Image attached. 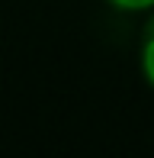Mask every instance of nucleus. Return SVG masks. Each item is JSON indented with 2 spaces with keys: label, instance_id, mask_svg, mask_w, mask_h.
<instances>
[{
  "label": "nucleus",
  "instance_id": "obj_1",
  "mask_svg": "<svg viewBox=\"0 0 154 158\" xmlns=\"http://www.w3.org/2000/svg\"><path fill=\"white\" fill-rule=\"evenodd\" d=\"M138 68H141L144 84L154 90V10H148V19L141 26V39H138Z\"/></svg>",
  "mask_w": 154,
  "mask_h": 158
},
{
  "label": "nucleus",
  "instance_id": "obj_2",
  "mask_svg": "<svg viewBox=\"0 0 154 158\" xmlns=\"http://www.w3.org/2000/svg\"><path fill=\"white\" fill-rule=\"evenodd\" d=\"M106 3L119 13H148V10H154V0H106Z\"/></svg>",
  "mask_w": 154,
  "mask_h": 158
}]
</instances>
